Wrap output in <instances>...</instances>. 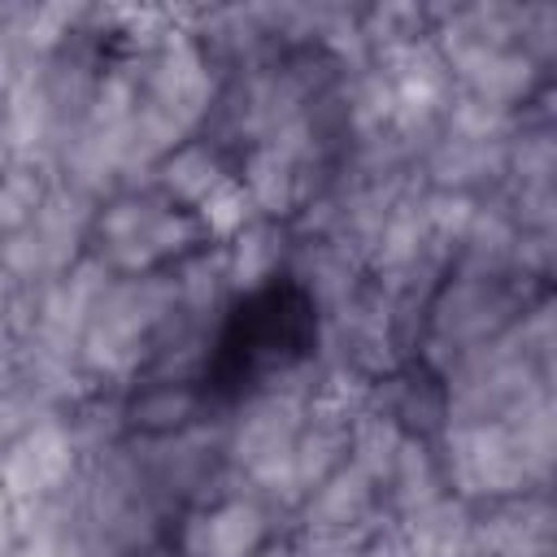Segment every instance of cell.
<instances>
[{"label":"cell","mask_w":557,"mask_h":557,"mask_svg":"<svg viewBox=\"0 0 557 557\" xmlns=\"http://www.w3.org/2000/svg\"><path fill=\"white\" fill-rule=\"evenodd\" d=\"M178 318V283L174 270H152V274H113L104 296L96 300L83 344H78V366L96 383H131L144 374L152 348L161 344L165 326Z\"/></svg>","instance_id":"1"},{"label":"cell","mask_w":557,"mask_h":557,"mask_svg":"<svg viewBox=\"0 0 557 557\" xmlns=\"http://www.w3.org/2000/svg\"><path fill=\"white\" fill-rule=\"evenodd\" d=\"M527 274H461L448 270V278L435 287L422 322L418 352L422 361L444 379V370L474 344L496 339L505 326H513L531 305H527Z\"/></svg>","instance_id":"2"},{"label":"cell","mask_w":557,"mask_h":557,"mask_svg":"<svg viewBox=\"0 0 557 557\" xmlns=\"http://www.w3.org/2000/svg\"><path fill=\"white\" fill-rule=\"evenodd\" d=\"M440 461L453 496L466 505H492L522 492H544L527 479L522 457L505 431V422H461L440 431Z\"/></svg>","instance_id":"3"},{"label":"cell","mask_w":557,"mask_h":557,"mask_svg":"<svg viewBox=\"0 0 557 557\" xmlns=\"http://www.w3.org/2000/svg\"><path fill=\"white\" fill-rule=\"evenodd\" d=\"M83 466V453L65 426V418H39L17 440L0 448V487L13 505L61 492Z\"/></svg>","instance_id":"4"},{"label":"cell","mask_w":557,"mask_h":557,"mask_svg":"<svg viewBox=\"0 0 557 557\" xmlns=\"http://www.w3.org/2000/svg\"><path fill=\"white\" fill-rule=\"evenodd\" d=\"M109 283H113V270L96 252L78 257L65 274L39 283L35 331L26 339L39 344V348H48V352H57V357L78 361V344H83L87 318H91V309H96V300L104 296Z\"/></svg>","instance_id":"5"},{"label":"cell","mask_w":557,"mask_h":557,"mask_svg":"<svg viewBox=\"0 0 557 557\" xmlns=\"http://www.w3.org/2000/svg\"><path fill=\"white\" fill-rule=\"evenodd\" d=\"M305 405H309L305 396H292L278 387H265L252 400H244L235 422L226 426V466L235 474H248L252 466L292 453L296 431L305 422Z\"/></svg>","instance_id":"6"},{"label":"cell","mask_w":557,"mask_h":557,"mask_svg":"<svg viewBox=\"0 0 557 557\" xmlns=\"http://www.w3.org/2000/svg\"><path fill=\"white\" fill-rule=\"evenodd\" d=\"M270 544V513L261 496H222L213 505H196L178 531L183 557H252Z\"/></svg>","instance_id":"7"},{"label":"cell","mask_w":557,"mask_h":557,"mask_svg":"<svg viewBox=\"0 0 557 557\" xmlns=\"http://www.w3.org/2000/svg\"><path fill=\"white\" fill-rule=\"evenodd\" d=\"M413 165H418L426 191H457V196L479 200V191L492 196L505 183L509 144H479V139H457V135L440 131Z\"/></svg>","instance_id":"8"},{"label":"cell","mask_w":557,"mask_h":557,"mask_svg":"<svg viewBox=\"0 0 557 557\" xmlns=\"http://www.w3.org/2000/svg\"><path fill=\"white\" fill-rule=\"evenodd\" d=\"M379 509V483H370L357 466H339L326 483H318L305 500V540H370Z\"/></svg>","instance_id":"9"},{"label":"cell","mask_w":557,"mask_h":557,"mask_svg":"<svg viewBox=\"0 0 557 557\" xmlns=\"http://www.w3.org/2000/svg\"><path fill=\"white\" fill-rule=\"evenodd\" d=\"M231 178V165L213 139H187L178 144L152 174V187L178 205V209H200L222 183Z\"/></svg>","instance_id":"10"},{"label":"cell","mask_w":557,"mask_h":557,"mask_svg":"<svg viewBox=\"0 0 557 557\" xmlns=\"http://www.w3.org/2000/svg\"><path fill=\"white\" fill-rule=\"evenodd\" d=\"M409 557H479L474 548V505L461 496H440L426 509L400 518Z\"/></svg>","instance_id":"11"},{"label":"cell","mask_w":557,"mask_h":557,"mask_svg":"<svg viewBox=\"0 0 557 557\" xmlns=\"http://www.w3.org/2000/svg\"><path fill=\"white\" fill-rule=\"evenodd\" d=\"M431 244H435V235H431V222H426L422 187L413 183V187L392 205V213H387V222H383V231H379L374 252H370L366 265L379 274V283H387V278L405 274Z\"/></svg>","instance_id":"12"},{"label":"cell","mask_w":557,"mask_h":557,"mask_svg":"<svg viewBox=\"0 0 557 557\" xmlns=\"http://www.w3.org/2000/svg\"><path fill=\"white\" fill-rule=\"evenodd\" d=\"M200 409H205V392L191 383H144L135 396H126V435L157 440L187 431L205 422Z\"/></svg>","instance_id":"13"},{"label":"cell","mask_w":557,"mask_h":557,"mask_svg":"<svg viewBox=\"0 0 557 557\" xmlns=\"http://www.w3.org/2000/svg\"><path fill=\"white\" fill-rule=\"evenodd\" d=\"M383 487H387V500L400 518H409V513L426 509L431 500L448 496V479H444V461H440L435 444L426 435H405Z\"/></svg>","instance_id":"14"},{"label":"cell","mask_w":557,"mask_h":557,"mask_svg":"<svg viewBox=\"0 0 557 557\" xmlns=\"http://www.w3.org/2000/svg\"><path fill=\"white\" fill-rule=\"evenodd\" d=\"M505 431L522 457V470L535 487L548 483V470H553V453H557V418H553V392L540 387L531 392L527 400H518L505 418Z\"/></svg>","instance_id":"15"},{"label":"cell","mask_w":557,"mask_h":557,"mask_svg":"<svg viewBox=\"0 0 557 557\" xmlns=\"http://www.w3.org/2000/svg\"><path fill=\"white\" fill-rule=\"evenodd\" d=\"M287 257V226L252 218L226 248V287L231 292H257L274 278L278 261Z\"/></svg>","instance_id":"16"},{"label":"cell","mask_w":557,"mask_h":557,"mask_svg":"<svg viewBox=\"0 0 557 557\" xmlns=\"http://www.w3.org/2000/svg\"><path fill=\"white\" fill-rule=\"evenodd\" d=\"M52 178H57V170L48 161H26V157L4 161V170H0V239L17 235L22 226L35 222Z\"/></svg>","instance_id":"17"},{"label":"cell","mask_w":557,"mask_h":557,"mask_svg":"<svg viewBox=\"0 0 557 557\" xmlns=\"http://www.w3.org/2000/svg\"><path fill=\"white\" fill-rule=\"evenodd\" d=\"M400 440H405V431L392 422V418H383V413H374V409H361L357 418H352V435H348V466H357L370 483H387V470H392V461H396V448H400Z\"/></svg>","instance_id":"18"},{"label":"cell","mask_w":557,"mask_h":557,"mask_svg":"<svg viewBox=\"0 0 557 557\" xmlns=\"http://www.w3.org/2000/svg\"><path fill=\"white\" fill-rule=\"evenodd\" d=\"M191 213L200 218V226H205V235H209V239H235V235L252 222V213H257V209H252V200H248L244 183L231 174V178H226V183H222V187H218L200 209H191Z\"/></svg>","instance_id":"19"},{"label":"cell","mask_w":557,"mask_h":557,"mask_svg":"<svg viewBox=\"0 0 557 557\" xmlns=\"http://www.w3.org/2000/svg\"><path fill=\"white\" fill-rule=\"evenodd\" d=\"M39 61H44V57L30 48L26 26H22V4H13V13H9L4 26H0V96H4L9 87H17Z\"/></svg>","instance_id":"20"},{"label":"cell","mask_w":557,"mask_h":557,"mask_svg":"<svg viewBox=\"0 0 557 557\" xmlns=\"http://www.w3.org/2000/svg\"><path fill=\"white\" fill-rule=\"evenodd\" d=\"M17 357H22V339L9 331V322H0V392L17 387Z\"/></svg>","instance_id":"21"},{"label":"cell","mask_w":557,"mask_h":557,"mask_svg":"<svg viewBox=\"0 0 557 557\" xmlns=\"http://www.w3.org/2000/svg\"><path fill=\"white\" fill-rule=\"evenodd\" d=\"M17 544V509L9 500V492L0 487V557H9Z\"/></svg>","instance_id":"22"},{"label":"cell","mask_w":557,"mask_h":557,"mask_svg":"<svg viewBox=\"0 0 557 557\" xmlns=\"http://www.w3.org/2000/svg\"><path fill=\"white\" fill-rule=\"evenodd\" d=\"M252 557H300V544H287V540L283 544H261Z\"/></svg>","instance_id":"23"},{"label":"cell","mask_w":557,"mask_h":557,"mask_svg":"<svg viewBox=\"0 0 557 557\" xmlns=\"http://www.w3.org/2000/svg\"><path fill=\"white\" fill-rule=\"evenodd\" d=\"M13 292H17V283H13V278L0 270V322L9 318V300H13Z\"/></svg>","instance_id":"24"},{"label":"cell","mask_w":557,"mask_h":557,"mask_svg":"<svg viewBox=\"0 0 557 557\" xmlns=\"http://www.w3.org/2000/svg\"><path fill=\"white\" fill-rule=\"evenodd\" d=\"M13 13V4H0V26H4V17Z\"/></svg>","instance_id":"25"},{"label":"cell","mask_w":557,"mask_h":557,"mask_svg":"<svg viewBox=\"0 0 557 557\" xmlns=\"http://www.w3.org/2000/svg\"><path fill=\"white\" fill-rule=\"evenodd\" d=\"M0 113H4V96H0Z\"/></svg>","instance_id":"26"}]
</instances>
